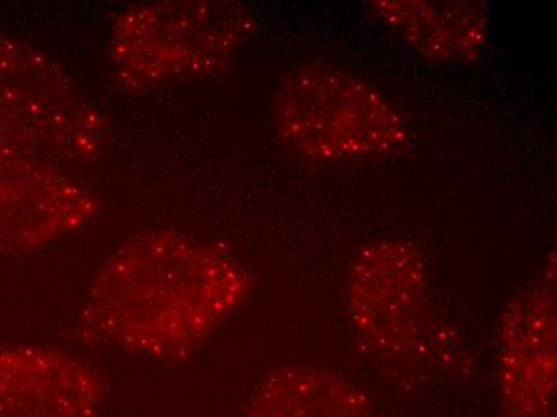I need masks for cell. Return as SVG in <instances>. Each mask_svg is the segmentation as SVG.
<instances>
[{"instance_id": "cell-2", "label": "cell", "mask_w": 557, "mask_h": 417, "mask_svg": "<svg viewBox=\"0 0 557 417\" xmlns=\"http://www.w3.org/2000/svg\"><path fill=\"white\" fill-rule=\"evenodd\" d=\"M255 29L249 7L231 0H158L119 10L108 33L112 86L154 94L226 73Z\"/></svg>"}, {"instance_id": "cell-8", "label": "cell", "mask_w": 557, "mask_h": 417, "mask_svg": "<svg viewBox=\"0 0 557 417\" xmlns=\"http://www.w3.org/2000/svg\"><path fill=\"white\" fill-rule=\"evenodd\" d=\"M107 379L88 359L46 345H0V417H101Z\"/></svg>"}, {"instance_id": "cell-4", "label": "cell", "mask_w": 557, "mask_h": 417, "mask_svg": "<svg viewBox=\"0 0 557 417\" xmlns=\"http://www.w3.org/2000/svg\"><path fill=\"white\" fill-rule=\"evenodd\" d=\"M270 121L285 147L318 161L394 155L410 138L406 118L382 90L325 63L300 64L282 77Z\"/></svg>"}, {"instance_id": "cell-9", "label": "cell", "mask_w": 557, "mask_h": 417, "mask_svg": "<svg viewBox=\"0 0 557 417\" xmlns=\"http://www.w3.org/2000/svg\"><path fill=\"white\" fill-rule=\"evenodd\" d=\"M370 10L418 56L433 63L473 61L487 42V10L473 0H376Z\"/></svg>"}, {"instance_id": "cell-1", "label": "cell", "mask_w": 557, "mask_h": 417, "mask_svg": "<svg viewBox=\"0 0 557 417\" xmlns=\"http://www.w3.org/2000/svg\"><path fill=\"white\" fill-rule=\"evenodd\" d=\"M250 293L249 270L227 250L180 230H145L91 278L73 334L87 348L185 361Z\"/></svg>"}, {"instance_id": "cell-3", "label": "cell", "mask_w": 557, "mask_h": 417, "mask_svg": "<svg viewBox=\"0 0 557 417\" xmlns=\"http://www.w3.org/2000/svg\"><path fill=\"white\" fill-rule=\"evenodd\" d=\"M0 144L67 171L103 158L111 125L60 60L0 33Z\"/></svg>"}, {"instance_id": "cell-5", "label": "cell", "mask_w": 557, "mask_h": 417, "mask_svg": "<svg viewBox=\"0 0 557 417\" xmlns=\"http://www.w3.org/2000/svg\"><path fill=\"white\" fill-rule=\"evenodd\" d=\"M346 310L356 339L380 366H423L454 345L434 311L423 254L406 240L362 247L349 267Z\"/></svg>"}, {"instance_id": "cell-6", "label": "cell", "mask_w": 557, "mask_h": 417, "mask_svg": "<svg viewBox=\"0 0 557 417\" xmlns=\"http://www.w3.org/2000/svg\"><path fill=\"white\" fill-rule=\"evenodd\" d=\"M100 196L55 165L0 144V256L37 253L100 217Z\"/></svg>"}, {"instance_id": "cell-7", "label": "cell", "mask_w": 557, "mask_h": 417, "mask_svg": "<svg viewBox=\"0 0 557 417\" xmlns=\"http://www.w3.org/2000/svg\"><path fill=\"white\" fill-rule=\"evenodd\" d=\"M556 260L506 305L500 321L502 417H556Z\"/></svg>"}, {"instance_id": "cell-10", "label": "cell", "mask_w": 557, "mask_h": 417, "mask_svg": "<svg viewBox=\"0 0 557 417\" xmlns=\"http://www.w3.org/2000/svg\"><path fill=\"white\" fill-rule=\"evenodd\" d=\"M243 417H376L358 385L329 368L287 365L251 390Z\"/></svg>"}]
</instances>
